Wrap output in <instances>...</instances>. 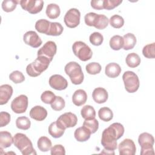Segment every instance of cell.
I'll return each mask as SVG.
<instances>
[{"instance_id":"obj_1","label":"cell","mask_w":155,"mask_h":155,"mask_svg":"<svg viewBox=\"0 0 155 155\" xmlns=\"http://www.w3.org/2000/svg\"><path fill=\"white\" fill-rule=\"evenodd\" d=\"M124 133V126L118 122H115L105 128L102 134L101 144L105 150L114 151L117 148V140L120 138Z\"/></svg>"},{"instance_id":"obj_26","label":"cell","mask_w":155,"mask_h":155,"mask_svg":"<svg viewBox=\"0 0 155 155\" xmlns=\"http://www.w3.org/2000/svg\"><path fill=\"white\" fill-rule=\"evenodd\" d=\"M50 22L45 19H39L35 23V29L41 33L47 35L49 30Z\"/></svg>"},{"instance_id":"obj_37","label":"cell","mask_w":155,"mask_h":155,"mask_svg":"<svg viewBox=\"0 0 155 155\" xmlns=\"http://www.w3.org/2000/svg\"><path fill=\"white\" fill-rule=\"evenodd\" d=\"M109 22L111 26L115 28H120L124 24V18L118 15H114L111 16L109 19Z\"/></svg>"},{"instance_id":"obj_15","label":"cell","mask_w":155,"mask_h":155,"mask_svg":"<svg viewBox=\"0 0 155 155\" xmlns=\"http://www.w3.org/2000/svg\"><path fill=\"white\" fill-rule=\"evenodd\" d=\"M23 40L25 44L33 48L39 47L42 41L36 32L34 31H28L23 36Z\"/></svg>"},{"instance_id":"obj_32","label":"cell","mask_w":155,"mask_h":155,"mask_svg":"<svg viewBox=\"0 0 155 155\" xmlns=\"http://www.w3.org/2000/svg\"><path fill=\"white\" fill-rule=\"evenodd\" d=\"M108 22L109 19L106 16L104 15L97 14L93 27L99 30H103L108 26Z\"/></svg>"},{"instance_id":"obj_24","label":"cell","mask_w":155,"mask_h":155,"mask_svg":"<svg viewBox=\"0 0 155 155\" xmlns=\"http://www.w3.org/2000/svg\"><path fill=\"white\" fill-rule=\"evenodd\" d=\"M47 17L50 19H56L59 17L61 13V10L59 6L56 4H49L46 8L45 11Z\"/></svg>"},{"instance_id":"obj_43","label":"cell","mask_w":155,"mask_h":155,"mask_svg":"<svg viewBox=\"0 0 155 155\" xmlns=\"http://www.w3.org/2000/svg\"><path fill=\"white\" fill-rule=\"evenodd\" d=\"M9 79L15 84H19L24 81L25 77L22 72L16 70L10 74Z\"/></svg>"},{"instance_id":"obj_23","label":"cell","mask_w":155,"mask_h":155,"mask_svg":"<svg viewBox=\"0 0 155 155\" xmlns=\"http://www.w3.org/2000/svg\"><path fill=\"white\" fill-rule=\"evenodd\" d=\"M124 45L123 48L125 50L133 49L136 44V38L134 34L128 33L125 35L123 37Z\"/></svg>"},{"instance_id":"obj_16","label":"cell","mask_w":155,"mask_h":155,"mask_svg":"<svg viewBox=\"0 0 155 155\" xmlns=\"http://www.w3.org/2000/svg\"><path fill=\"white\" fill-rule=\"evenodd\" d=\"M30 116L36 120L42 121L47 117V111L42 106L36 105L30 110Z\"/></svg>"},{"instance_id":"obj_38","label":"cell","mask_w":155,"mask_h":155,"mask_svg":"<svg viewBox=\"0 0 155 155\" xmlns=\"http://www.w3.org/2000/svg\"><path fill=\"white\" fill-rule=\"evenodd\" d=\"M155 44L153 42L152 44H149L143 47L142 49L143 55L148 59H153L155 57Z\"/></svg>"},{"instance_id":"obj_11","label":"cell","mask_w":155,"mask_h":155,"mask_svg":"<svg viewBox=\"0 0 155 155\" xmlns=\"http://www.w3.org/2000/svg\"><path fill=\"white\" fill-rule=\"evenodd\" d=\"M28 107V97L24 94H21L15 97L11 103L12 110L17 114L25 113Z\"/></svg>"},{"instance_id":"obj_8","label":"cell","mask_w":155,"mask_h":155,"mask_svg":"<svg viewBox=\"0 0 155 155\" xmlns=\"http://www.w3.org/2000/svg\"><path fill=\"white\" fill-rule=\"evenodd\" d=\"M57 125L62 129L74 127L78 122L77 116L73 113L67 112L61 114L56 120Z\"/></svg>"},{"instance_id":"obj_29","label":"cell","mask_w":155,"mask_h":155,"mask_svg":"<svg viewBox=\"0 0 155 155\" xmlns=\"http://www.w3.org/2000/svg\"><path fill=\"white\" fill-rule=\"evenodd\" d=\"M98 116L101 120L104 122H108L113 117V113L108 107H102L98 111Z\"/></svg>"},{"instance_id":"obj_19","label":"cell","mask_w":155,"mask_h":155,"mask_svg":"<svg viewBox=\"0 0 155 155\" xmlns=\"http://www.w3.org/2000/svg\"><path fill=\"white\" fill-rule=\"evenodd\" d=\"M87 99V93L82 89H78L76 90L72 96V102L78 107L84 105L86 102Z\"/></svg>"},{"instance_id":"obj_3","label":"cell","mask_w":155,"mask_h":155,"mask_svg":"<svg viewBox=\"0 0 155 155\" xmlns=\"http://www.w3.org/2000/svg\"><path fill=\"white\" fill-rule=\"evenodd\" d=\"M15 146L18 148L23 155L36 154L30 139L24 134L18 133L13 137Z\"/></svg>"},{"instance_id":"obj_27","label":"cell","mask_w":155,"mask_h":155,"mask_svg":"<svg viewBox=\"0 0 155 155\" xmlns=\"http://www.w3.org/2000/svg\"><path fill=\"white\" fill-rule=\"evenodd\" d=\"M127 65L131 68H135L140 64V58L139 56L135 53H129L125 59Z\"/></svg>"},{"instance_id":"obj_6","label":"cell","mask_w":155,"mask_h":155,"mask_svg":"<svg viewBox=\"0 0 155 155\" xmlns=\"http://www.w3.org/2000/svg\"><path fill=\"white\" fill-rule=\"evenodd\" d=\"M73 53L82 61L90 60L93 55L91 49L85 42L82 41H76L72 46Z\"/></svg>"},{"instance_id":"obj_45","label":"cell","mask_w":155,"mask_h":155,"mask_svg":"<svg viewBox=\"0 0 155 155\" xmlns=\"http://www.w3.org/2000/svg\"><path fill=\"white\" fill-rule=\"evenodd\" d=\"M97 16V14L93 12H90L88 13H87L84 17L85 23L88 26H90V27L94 26Z\"/></svg>"},{"instance_id":"obj_39","label":"cell","mask_w":155,"mask_h":155,"mask_svg":"<svg viewBox=\"0 0 155 155\" xmlns=\"http://www.w3.org/2000/svg\"><path fill=\"white\" fill-rule=\"evenodd\" d=\"M65 105V102L64 99L61 96H56V98L53 102L51 104V107L53 110L61 111Z\"/></svg>"},{"instance_id":"obj_20","label":"cell","mask_w":155,"mask_h":155,"mask_svg":"<svg viewBox=\"0 0 155 155\" xmlns=\"http://www.w3.org/2000/svg\"><path fill=\"white\" fill-rule=\"evenodd\" d=\"M121 72V68L119 64L115 62H111L107 64L105 67V74L111 78L117 77Z\"/></svg>"},{"instance_id":"obj_18","label":"cell","mask_w":155,"mask_h":155,"mask_svg":"<svg viewBox=\"0 0 155 155\" xmlns=\"http://www.w3.org/2000/svg\"><path fill=\"white\" fill-rule=\"evenodd\" d=\"M92 97L94 102L97 104H103L105 102L108 97V92L107 90L102 87L96 88L93 93Z\"/></svg>"},{"instance_id":"obj_35","label":"cell","mask_w":155,"mask_h":155,"mask_svg":"<svg viewBox=\"0 0 155 155\" xmlns=\"http://www.w3.org/2000/svg\"><path fill=\"white\" fill-rule=\"evenodd\" d=\"M16 127L19 129L27 130L29 129L31 125V122L27 117L21 116L18 117L16 120Z\"/></svg>"},{"instance_id":"obj_2","label":"cell","mask_w":155,"mask_h":155,"mask_svg":"<svg viewBox=\"0 0 155 155\" xmlns=\"http://www.w3.org/2000/svg\"><path fill=\"white\" fill-rule=\"evenodd\" d=\"M51 61L43 56H38L37 58L26 67V72L31 77H36L45 71Z\"/></svg>"},{"instance_id":"obj_13","label":"cell","mask_w":155,"mask_h":155,"mask_svg":"<svg viewBox=\"0 0 155 155\" xmlns=\"http://www.w3.org/2000/svg\"><path fill=\"white\" fill-rule=\"evenodd\" d=\"M118 150L120 155H134L136 147L133 140L125 139L119 144Z\"/></svg>"},{"instance_id":"obj_46","label":"cell","mask_w":155,"mask_h":155,"mask_svg":"<svg viewBox=\"0 0 155 155\" xmlns=\"http://www.w3.org/2000/svg\"><path fill=\"white\" fill-rule=\"evenodd\" d=\"M10 121V114L5 111L0 113V127L6 126Z\"/></svg>"},{"instance_id":"obj_47","label":"cell","mask_w":155,"mask_h":155,"mask_svg":"<svg viewBox=\"0 0 155 155\" xmlns=\"http://www.w3.org/2000/svg\"><path fill=\"white\" fill-rule=\"evenodd\" d=\"M51 155H64L65 154V148L62 145H55L50 149Z\"/></svg>"},{"instance_id":"obj_34","label":"cell","mask_w":155,"mask_h":155,"mask_svg":"<svg viewBox=\"0 0 155 155\" xmlns=\"http://www.w3.org/2000/svg\"><path fill=\"white\" fill-rule=\"evenodd\" d=\"M83 126L87 128L91 134H93L97 131L99 128V122L95 118L91 119H85Z\"/></svg>"},{"instance_id":"obj_25","label":"cell","mask_w":155,"mask_h":155,"mask_svg":"<svg viewBox=\"0 0 155 155\" xmlns=\"http://www.w3.org/2000/svg\"><path fill=\"white\" fill-rule=\"evenodd\" d=\"M37 145L40 151L42 152H47L50 150L52 144L49 138L46 136H41L38 140Z\"/></svg>"},{"instance_id":"obj_7","label":"cell","mask_w":155,"mask_h":155,"mask_svg":"<svg viewBox=\"0 0 155 155\" xmlns=\"http://www.w3.org/2000/svg\"><path fill=\"white\" fill-rule=\"evenodd\" d=\"M125 88L128 93L136 92L139 87L140 82L137 75L131 71H127L122 75Z\"/></svg>"},{"instance_id":"obj_42","label":"cell","mask_w":155,"mask_h":155,"mask_svg":"<svg viewBox=\"0 0 155 155\" xmlns=\"http://www.w3.org/2000/svg\"><path fill=\"white\" fill-rule=\"evenodd\" d=\"M55 94L51 91L47 90L43 92L41 96V101L47 104H51L56 98Z\"/></svg>"},{"instance_id":"obj_44","label":"cell","mask_w":155,"mask_h":155,"mask_svg":"<svg viewBox=\"0 0 155 155\" xmlns=\"http://www.w3.org/2000/svg\"><path fill=\"white\" fill-rule=\"evenodd\" d=\"M122 2V0H104V8L112 10L119 5Z\"/></svg>"},{"instance_id":"obj_41","label":"cell","mask_w":155,"mask_h":155,"mask_svg":"<svg viewBox=\"0 0 155 155\" xmlns=\"http://www.w3.org/2000/svg\"><path fill=\"white\" fill-rule=\"evenodd\" d=\"M90 42L95 46H99L102 44L104 41V37L99 32H93L89 37Z\"/></svg>"},{"instance_id":"obj_48","label":"cell","mask_w":155,"mask_h":155,"mask_svg":"<svg viewBox=\"0 0 155 155\" xmlns=\"http://www.w3.org/2000/svg\"><path fill=\"white\" fill-rule=\"evenodd\" d=\"M91 6L96 10L104 9V0H93L91 1Z\"/></svg>"},{"instance_id":"obj_40","label":"cell","mask_w":155,"mask_h":155,"mask_svg":"<svg viewBox=\"0 0 155 155\" xmlns=\"http://www.w3.org/2000/svg\"><path fill=\"white\" fill-rule=\"evenodd\" d=\"M85 69L88 74H96L101 72V66L97 62H91L86 65Z\"/></svg>"},{"instance_id":"obj_9","label":"cell","mask_w":155,"mask_h":155,"mask_svg":"<svg viewBox=\"0 0 155 155\" xmlns=\"http://www.w3.org/2000/svg\"><path fill=\"white\" fill-rule=\"evenodd\" d=\"M19 3L22 9L34 15L41 12L44 6L42 0H21Z\"/></svg>"},{"instance_id":"obj_28","label":"cell","mask_w":155,"mask_h":155,"mask_svg":"<svg viewBox=\"0 0 155 155\" xmlns=\"http://www.w3.org/2000/svg\"><path fill=\"white\" fill-rule=\"evenodd\" d=\"M48 133L54 138H59L64 133L65 130L61 128L56 124V122H53L50 124L48 127Z\"/></svg>"},{"instance_id":"obj_33","label":"cell","mask_w":155,"mask_h":155,"mask_svg":"<svg viewBox=\"0 0 155 155\" xmlns=\"http://www.w3.org/2000/svg\"><path fill=\"white\" fill-rule=\"evenodd\" d=\"M82 117L85 119H91L95 118L96 111L94 108L89 105H85L82 107L81 111Z\"/></svg>"},{"instance_id":"obj_30","label":"cell","mask_w":155,"mask_h":155,"mask_svg":"<svg viewBox=\"0 0 155 155\" xmlns=\"http://www.w3.org/2000/svg\"><path fill=\"white\" fill-rule=\"evenodd\" d=\"M64 30V28L62 25L59 22H50V25L49 28V30L47 34V35L50 36H59L62 34Z\"/></svg>"},{"instance_id":"obj_21","label":"cell","mask_w":155,"mask_h":155,"mask_svg":"<svg viewBox=\"0 0 155 155\" xmlns=\"http://www.w3.org/2000/svg\"><path fill=\"white\" fill-rule=\"evenodd\" d=\"M14 139L11 133L7 131L0 132V148H6L12 145Z\"/></svg>"},{"instance_id":"obj_17","label":"cell","mask_w":155,"mask_h":155,"mask_svg":"<svg viewBox=\"0 0 155 155\" xmlns=\"http://www.w3.org/2000/svg\"><path fill=\"white\" fill-rule=\"evenodd\" d=\"M13 94V88L8 84L0 86V105H4L8 102Z\"/></svg>"},{"instance_id":"obj_10","label":"cell","mask_w":155,"mask_h":155,"mask_svg":"<svg viewBox=\"0 0 155 155\" xmlns=\"http://www.w3.org/2000/svg\"><path fill=\"white\" fill-rule=\"evenodd\" d=\"M81 13L77 8H72L68 10L65 13L64 21L67 27L75 28L80 23Z\"/></svg>"},{"instance_id":"obj_36","label":"cell","mask_w":155,"mask_h":155,"mask_svg":"<svg viewBox=\"0 0 155 155\" xmlns=\"http://www.w3.org/2000/svg\"><path fill=\"white\" fill-rule=\"evenodd\" d=\"M19 2L16 0H4L2 2V8L5 12H13Z\"/></svg>"},{"instance_id":"obj_12","label":"cell","mask_w":155,"mask_h":155,"mask_svg":"<svg viewBox=\"0 0 155 155\" xmlns=\"http://www.w3.org/2000/svg\"><path fill=\"white\" fill-rule=\"evenodd\" d=\"M57 46L54 42L49 41L38 51V56H43L48 58L51 61L53 60V56L56 53Z\"/></svg>"},{"instance_id":"obj_31","label":"cell","mask_w":155,"mask_h":155,"mask_svg":"<svg viewBox=\"0 0 155 155\" xmlns=\"http://www.w3.org/2000/svg\"><path fill=\"white\" fill-rule=\"evenodd\" d=\"M110 46L114 50H119L123 47L124 39L120 35H114L110 40Z\"/></svg>"},{"instance_id":"obj_4","label":"cell","mask_w":155,"mask_h":155,"mask_svg":"<svg viewBox=\"0 0 155 155\" xmlns=\"http://www.w3.org/2000/svg\"><path fill=\"white\" fill-rule=\"evenodd\" d=\"M64 71L74 85H79L84 81V76L81 65L76 62L71 61L66 64Z\"/></svg>"},{"instance_id":"obj_5","label":"cell","mask_w":155,"mask_h":155,"mask_svg":"<svg viewBox=\"0 0 155 155\" xmlns=\"http://www.w3.org/2000/svg\"><path fill=\"white\" fill-rule=\"evenodd\" d=\"M138 142L141 147L140 154H154L153 145L154 139L153 136L148 133H142L138 137Z\"/></svg>"},{"instance_id":"obj_22","label":"cell","mask_w":155,"mask_h":155,"mask_svg":"<svg viewBox=\"0 0 155 155\" xmlns=\"http://www.w3.org/2000/svg\"><path fill=\"white\" fill-rule=\"evenodd\" d=\"M90 131L86 128L85 127L82 126L78 128L74 133L75 139L79 142H85L88 140L91 135Z\"/></svg>"},{"instance_id":"obj_14","label":"cell","mask_w":155,"mask_h":155,"mask_svg":"<svg viewBox=\"0 0 155 155\" xmlns=\"http://www.w3.org/2000/svg\"><path fill=\"white\" fill-rule=\"evenodd\" d=\"M50 86L56 90H63L68 87V82L60 74H53L49 79Z\"/></svg>"}]
</instances>
